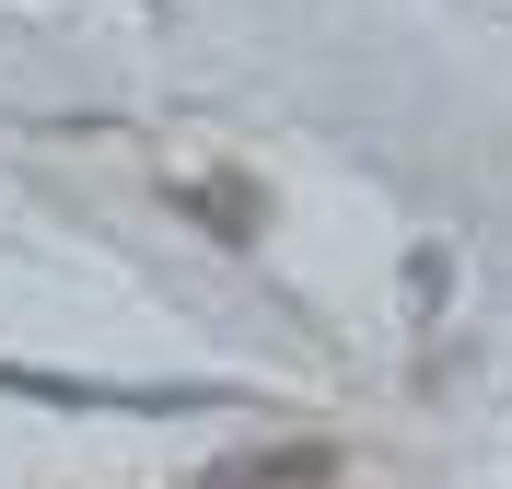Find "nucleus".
<instances>
[{"instance_id":"nucleus-2","label":"nucleus","mask_w":512,"mask_h":489,"mask_svg":"<svg viewBox=\"0 0 512 489\" xmlns=\"http://www.w3.org/2000/svg\"><path fill=\"white\" fill-rule=\"evenodd\" d=\"M315 478H338V455L326 443H280V455H256V466H222L210 489H315Z\"/></svg>"},{"instance_id":"nucleus-1","label":"nucleus","mask_w":512,"mask_h":489,"mask_svg":"<svg viewBox=\"0 0 512 489\" xmlns=\"http://www.w3.org/2000/svg\"><path fill=\"white\" fill-rule=\"evenodd\" d=\"M163 198L210 222V245H256V187H222V175H163Z\"/></svg>"}]
</instances>
